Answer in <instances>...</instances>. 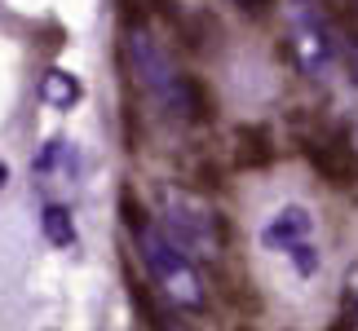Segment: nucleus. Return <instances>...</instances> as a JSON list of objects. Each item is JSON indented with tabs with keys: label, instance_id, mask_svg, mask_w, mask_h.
<instances>
[{
	"label": "nucleus",
	"instance_id": "1",
	"mask_svg": "<svg viewBox=\"0 0 358 331\" xmlns=\"http://www.w3.org/2000/svg\"><path fill=\"white\" fill-rule=\"evenodd\" d=\"M124 31H129V40H124V58H129V66H133V75H137V84H142L146 98L159 102L169 115L186 119V124H208L213 110H217L213 98H208V89H203L195 75L177 71L173 58L150 40L146 27H124Z\"/></svg>",
	"mask_w": 358,
	"mask_h": 331
},
{
	"label": "nucleus",
	"instance_id": "2",
	"mask_svg": "<svg viewBox=\"0 0 358 331\" xmlns=\"http://www.w3.org/2000/svg\"><path fill=\"white\" fill-rule=\"evenodd\" d=\"M133 239H137V256H142L146 274L164 287V296H169L177 309L203 314L213 305V292H208V279H203L199 260L190 252H182V247H177L155 221H146L142 230H133Z\"/></svg>",
	"mask_w": 358,
	"mask_h": 331
},
{
	"label": "nucleus",
	"instance_id": "3",
	"mask_svg": "<svg viewBox=\"0 0 358 331\" xmlns=\"http://www.w3.org/2000/svg\"><path fill=\"white\" fill-rule=\"evenodd\" d=\"M159 216H164V234L190 252L195 260H217L226 252V216L213 208L203 195H195L190 186H177V182H164L159 186Z\"/></svg>",
	"mask_w": 358,
	"mask_h": 331
},
{
	"label": "nucleus",
	"instance_id": "4",
	"mask_svg": "<svg viewBox=\"0 0 358 331\" xmlns=\"http://www.w3.org/2000/svg\"><path fill=\"white\" fill-rule=\"evenodd\" d=\"M283 18H287V45H292V58L301 66V75L327 80L336 58H341V40L332 31V22H327V13L314 5V0H287Z\"/></svg>",
	"mask_w": 358,
	"mask_h": 331
},
{
	"label": "nucleus",
	"instance_id": "5",
	"mask_svg": "<svg viewBox=\"0 0 358 331\" xmlns=\"http://www.w3.org/2000/svg\"><path fill=\"white\" fill-rule=\"evenodd\" d=\"M306 159H310V168L323 177L327 186H336V190H350L358 186V150L350 146V137L345 133H319V137H306Z\"/></svg>",
	"mask_w": 358,
	"mask_h": 331
},
{
	"label": "nucleus",
	"instance_id": "6",
	"mask_svg": "<svg viewBox=\"0 0 358 331\" xmlns=\"http://www.w3.org/2000/svg\"><path fill=\"white\" fill-rule=\"evenodd\" d=\"M306 239H314V216H310V208H301V203L279 208L266 221V230H261V243H266L270 252H283V256Z\"/></svg>",
	"mask_w": 358,
	"mask_h": 331
},
{
	"label": "nucleus",
	"instance_id": "7",
	"mask_svg": "<svg viewBox=\"0 0 358 331\" xmlns=\"http://www.w3.org/2000/svg\"><path fill=\"white\" fill-rule=\"evenodd\" d=\"M274 133L266 124H239L235 128V168L239 172H261L274 163Z\"/></svg>",
	"mask_w": 358,
	"mask_h": 331
},
{
	"label": "nucleus",
	"instance_id": "8",
	"mask_svg": "<svg viewBox=\"0 0 358 331\" xmlns=\"http://www.w3.org/2000/svg\"><path fill=\"white\" fill-rule=\"evenodd\" d=\"M80 98H85V84L71 75V71H62V66H49L45 75H40V102L53 106V110H71Z\"/></svg>",
	"mask_w": 358,
	"mask_h": 331
},
{
	"label": "nucleus",
	"instance_id": "9",
	"mask_svg": "<svg viewBox=\"0 0 358 331\" xmlns=\"http://www.w3.org/2000/svg\"><path fill=\"white\" fill-rule=\"evenodd\" d=\"M40 230H45V239H49L53 247H71V243H76L71 208H62V203H49V208L40 212Z\"/></svg>",
	"mask_w": 358,
	"mask_h": 331
},
{
	"label": "nucleus",
	"instance_id": "10",
	"mask_svg": "<svg viewBox=\"0 0 358 331\" xmlns=\"http://www.w3.org/2000/svg\"><path fill=\"white\" fill-rule=\"evenodd\" d=\"M120 216H124V226H129V234H133V230H142L146 221H150V216H146V208H142V199H137L129 186L120 190Z\"/></svg>",
	"mask_w": 358,
	"mask_h": 331
},
{
	"label": "nucleus",
	"instance_id": "11",
	"mask_svg": "<svg viewBox=\"0 0 358 331\" xmlns=\"http://www.w3.org/2000/svg\"><path fill=\"white\" fill-rule=\"evenodd\" d=\"M115 9H120V22L124 27H146L150 0H115Z\"/></svg>",
	"mask_w": 358,
	"mask_h": 331
},
{
	"label": "nucleus",
	"instance_id": "12",
	"mask_svg": "<svg viewBox=\"0 0 358 331\" xmlns=\"http://www.w3.org/2000/svg\"><path fill=\"white\" fill-rule=\"evenodd\" d=\"M287 256H292V265H296L301 274H306V279H310L314 270H319V252H314V243H310V239H306V243H296Z\"/></svg>",
	"mask_w": 358,
	"mask_h": 331
},
{
	"label": "nucleus",
	"instance_id": "13",
	"mask_svg": "<svg viewBox=\"0 0 358 331\" xmlns=\"http://www.w3.org/2000/svg\"><path fill=\"white\" fill-rule=\"evenodd\" d=\"M235 9H243V13H252V18H261V13L270 9V0H230Z\"/></svg>",
	"mask_w": 358,
	"mask_h": 331
},
{
	"label": "nucleus",
	"instance_id": "14",
	"mask_svg": "<svg viewBox=\"0 0 358 331\" xmlns=\"http://www.w3.org/2000/svg\"><path fill=\"white\" fill-rule=\"evenodd\" d=\"M345 300H350V314H358V270H350V283H345Z\"/></svg>",
	"mask_w": 358,
	"mask_h": 331
},
{
	"label": "nucleus",
	"instance_id": "15",
	"mask_svg": "<svg viewBox=\"0 0 358 331\" xmlns=\"http://www.w3.org/2000/svg\"><path fill=\"white\" fill-rule=\"evenodd\" d=\"M327 331H354V318H350V314H345V318H336V323L327 327Z\"/></svg>",
	"mask_w": 358,
	"mask_h": 331
},
{
	"label": "nucleus",
	"instance_id": "16",
	"mask_svg": "<svg viewBox=\"0 0 358 331\" xmlns=\"http://www.w3.org/2000/svg\"><path fill=\"white\" fill-rule=\"evenodd\" d=\"M150 9H155V13H173V0H150Z\"/></svg>",
	"mask_w": 358,
	"mask_h": 331
},
{
	"label": "nucleus",
	"instance_id": "17",
	"mask_svg": "<svg viewBox=\"0 0 358 331\" xmlns=\"http://www.w3.org/2000/svg\"><path fill=\"white\" fill-rule=\"evenodd\" d=\"M5 182H9V163L0 159V190H5Z\"/></svg>",
	"mask_w": 358,
	"mask_h": 331
},
{
	"label": "nucleus",
	"instance_id": "18",
	"mask_svg": "<svg viewBox=\"0 0 358 331\" xmlns=\"http://www.w3.org/2000/svg\"><path fill=\"white\" fill-rule=\"evenodd\" d=\"M239 331H252V327H239Z\"/></svg>",
	"mask_w": 358,
	"mask_h": 331
}]
</instances>
